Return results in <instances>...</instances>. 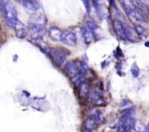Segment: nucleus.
<instances>
[{
  "label": "nucleus",
  "mask_w": 149,
  "mask_h": 132,
  "mask_svg": "<svg viewBox=\"0 0 149 132\" xmlns=\"http://www.w3.org/2000/svg\"><path fill=\"white\" fill-rule=\"evenodd\" d=\"M87 28L92 32L93 36H96V35L99 33L100 28H99L98 26H97L94 22L92 21V20H87Z\"/></svg>",
  "instance_id": "nucleus-13"
},
{
  "label": "nucleus",
  "mask_w": 149,
  "mask_h": 132,
  "mask_svg": "<svg viewBox=\"0 0 149 132\" xmlns=\"http://www.w3.org/2000/svg\"><path fill=\"white\" fill-rule=\"evenodd\" d=\"M131 72H132V75H133L135 78H138L140 73V69L138 64H137L136 62H134V63L132 64V67H131Z\"/></svg>",
  "instance_id": "nucleus-14"
},
{
  "label": "nucleus",
  "mask_w": 149,
  "mask_h": 132,
  "mask_svg": "<svg viewBox=\"0 0 149 132\" xmlns=\"http://www.w3.org/2000/svg\"><path fill=\"white\" fill-rule=\"evenodd\" d=\"M135 111L129 109L121 117L117 125V132H131L135 126Z\"/></svg>",
  "instance_id": "nucleus-1"
},
{
  "label": "nucleus",
  "mask_w": 149,
  "mask_h": 132,
  "mask_svg": "<svg viewBox=\"0 0 149 132\" xmlns=\"http://www.w3.org/2000/svg\"><path fill=\"white\" fill-rule=\"evenodd\" d=\"M79 95L80 97L83 98V97H86V96L89 95V91H90V84H88L86 81H84L79 86Z\"/></svg>",
  "instance_id": "nucleus-11"
},
{
  "label": "nucleus",
  "mask_w": 149,
  "mask_h": 132,
  "mask_svg": "<svg viewBox=\"0 0 149 132\" xmlns=\"http://www.w3.org/2000/svg\"><path fill=\"white\" fill-rule=\"evenodd\" d=\"M47 53L52 60L58 65H61L69 55V52L63 48H47Z\"/></svg>",
  "instance_id": "nucleus-5"
},
{
  "label": "nucleus",
  "mask_w": 149,
  "mask_h": 132,
  "mask_svg": "<svg viewBox=\"0 0 149 132\" xmlns=\"http://www.w3.org/2000/svg\"><path fill=\"white\" fill-rule=\"evenodd\" d=\"M135 30L139 36H144L146 34V29L141 25H135Z\"/></svg>",
  "instance_id": "nucleus-15"
},
{
  "label": "nucleus",
  "mask_w": 149,
  "mask_h": 132,
  "mask_svg": "<svg viewBox=\"0 0 149 132\" xmlns=\"http://www.w3.org/2000/svg\"><path fill=\"white\" fill-rule=\"evenodd\" d=\"M1 14L4 16L7 26L11 28H14L18 19L15 7L10 0H4V7Z\"/></svg>",
  "instance_id": "nucleus-2"
},
{
  "label": "nucleus",
  "mask_w": 149,
  "mask_h": 132,
  "mask_svg": "<svg viewBox=\"0 0 149 132\" xmlns=\"http://www.w3.org/2000/svg\"><path fill=\"white\" fill-rule=\"evenodd\" d=\"M13 29H14L15 32L16 36L19 38V39H24V38L27 36V35L29 33V28L26 26H25L19 20L17 21Z\"/></svg>",
  "instance_id": "nucleus-7"
},
{
  "label": "nucleus",
  "mask_w": 149,
  "mask_h": 132,
  "mask_svg": "<svg viewBox=\"0 0 149 132\" xmlns=\"http://www.w3.org/2000/svg\"><path fill=\"white\" fill-rule=\"evenodd\" d=\"M145 45L146 46H149V42H146V43L145 44Z\"/></svg>",
  "instance_id": "nucleus-20"
},
{
  "label": "nucleus",
  "mask_w": 149,
  "mask_h": 132,
  "mask_svg": "<svg viewBox=\"0 0 149 132\" xmlns=\"http://www.w3.org/2000/svg\"><path fill=\"white\" fill-rule=\"evenodd\" d=\"M109 2H111V0H109Z\"/></svg>",
  "instance_id": "nucleus-21"
},
{
  "label": "nucleus",
  "mask_w": 149,
  "mask_h": 132,
  "mask_svg": "<svg viewBox=\"0 0 149 132\" xmlns=\"http://www.w3.org/2000/svg\"><path fill=\"white\" fill-rule=\"evenodd\" d=\"M81 34H82V36L84 38V40L86 44L91 43L93 39V35L92 33V32L88 28H81Z\"/></svg>",
  "instance_id": "nucleus-12"
},
{
  "label": "nucleus",
  "mask_w": 149,
  "mask_h": 132,
  "mask_svg": "<svg viewBox=\"0 0 149 132\" xmlns=\"http://www.w3.org/2000/svg\"><path fill=\"white\" fill-rule=\"evenodd\" d=\"M63 32L59 28L56 26H52L48 30V34L49 38L55 41H61V37H62Z\"/></svg>",
  "instance_id": "nucleus-10"
},
{
  "label": "nucleus",
  "mask_w": 149,
  "mask_h": 132,
  "mask_svg": "<svg viewBox=\"0 0 149 132\" xmlns=\"http://www.w3.org/2000/svg\"><path fill=\"white\" fill-rule=\"evenodd\" d=\"M87 102L95 106H103L106 104V100L97 92H93L87 97Z\"/></svg>",
  "instance_id": "nucleus-8"
},
{
  "label": "nucleus",
  "mask_w": 149,
  "mask_h": 132,
  "mask_svg": "<svg viewBox=\"0 0 149 132\" xmlns=\"http://www.w3.org/2000/svg\"><path fill=\"white\" fill-rule=\"evenodd\" d=\"M88 117L83 123L82 128L86 131H91L104 120L101 113L96 109H91L88 112Z\"/></svg>",
  "instance_id": "nucleus-3"
},
{
  "label": "nucleus",
  "mask_w": 149,
  "mask_h": 132,
  "mask_svg": "<svg viewBox=\"0 0 149 132\" xmlns=\"http://www.w3.org/2000/svg\"><path fill=\"white\" fill-rule=\"evenodd\" d=\"M93 2H94L95 5L97 6V5H99L100 0H93Z\"/></svg>",
  "instance_id": "nucleus-19"
},
{
  "label": "nucleus",
  "mask_w": 149,
  "mask_h": 132,
  "mask_svg": "<svg viewBox=\"0 0 149 132\" xmlns=\"http://www.w3.org/2000/svg\"><path fill=\"white\" fill-rule=\"evenodd\" d=\"M61 41L67 46H74L77 42V34L71 30H65L63 32Z\"/></svg>",
  "instance_id": "nucleus-6"
},
{
  "label": "nucleus",
  "mask_w": 149,
  "mask_h": 132,
  "mask_svg": "<svg viewBox=\"0 0 149 132\" xmlns=\"http://www.w3.org/2000/svg\"><path fill=\"white\" fill-rule=\"evenodd\" d=\"M82 1L83 4L85 7L86 10H87V12H90V1L89 0H81Z\"/></svg>",
  "instance_id": "nucleus-16"
},
{
  "label": "nucleus",
  "mask_w": 149,
  "mask_h": 132,
  "mask_svg": "<svg viewBox=\"0 0 149 132\" xmlns=\"http://www.w3.org/2000/svg\"><path fill=\"white\" fill-rule=\"evenodd\" d=\"M143 132H149V123L144 127Z\"/></svg>",
  "instance_id": "nucleus-18"
},
{
  "label": "nucleus",
  "mask_w": 149,
  "mask_h": 132,
  "mask_svg": "<svg viewBox=\"0 0 149 132\" xmlns=\"http://www.w3.org/2000/svg\"><path fill=\"white\" fill-rule=\"evenodd\" d=\"M139 1L146 6H149V0H139Z\"/></svg>",
  "instance_id": "nucleus-17"
},
{
  "label": "nucleus",
  "mask_w": 149,
  "mask_h": 132,
  "mask_svg": "<svg viewBox=\"0 0 149 132\" xmlns=\"http://www.w3.org/2000/svg\"><path fill=\"white\" fill-rule=\"evenodd\" d=\"M113 26L115 32L119 37L130 41H135V36L133 33V30L127 25L119 20H115L113 22Z\"/></svg>",
  "instance_id": "nucleus-4"
},
{
  "label": "nucleus",
  "mask_w": 149,
  "mask_h": 132,
  "mask_svg": "<svg viewBox=\"0 0 149 132\" xmlns=\"http://www.w3.org/2000/svg\"><path fill=\"white\" fill-rule=\"evenodd\" d=\"M22 5L29 13L34 14L40 8V6L34 0H22Z\"/></svg>",
  "instance_id": "nucleus-9"
}]
</instances>
